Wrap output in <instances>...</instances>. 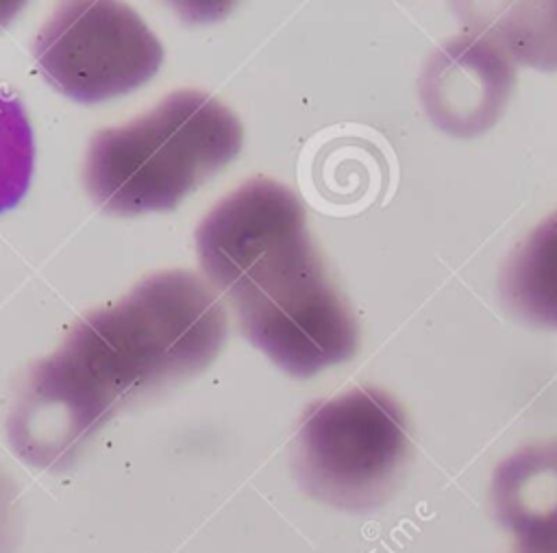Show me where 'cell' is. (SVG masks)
I'll list each match as a JSON object with an SVG mask.
<instances>
[{"label": "cell", "mask_w": 557, "mask_h": 553, "mask_svg": "<svg viewBox=\"0 0 557 553\" xmlns=\"http://www.w3.org/2000/svg\"><path fill=\"white\" fill-rule=\"evenodd\" d=\"M226 331V311L205 279L189 270L146 276L83 316L26 370L7 418L13 451L37 468H67L124 405L205 370Z\"/></svg>", "instance_id": "cell-1"}, {"label": "cell", "mask_w": 557, "mask_h": 553, "mask_svg": "<svg viewBox=\"0 0 557 553\" xmlns=\"http://www.w3.org/2000/svg\"><path fill=\"white\" fill-rule=\"evenodd\" d=\"M196 253L244 337L287 374L307 379L355 355L357 322L283 183L259 176L222 198L196 229Z\"/></svg>", "instance_id": "cell-2"}, {"label": "cell", "mask_w": 557, "mask_h": 553, "mask_svg": "<svg viewBox=\"0 0 557 553\" xmlns=\"http://www.w3.org/2000/svg\"><path fill=\"white\" fill-rule=\"evenodd\" d=\"M242 142L244 128L226 105L198 89H178L148 113L96 133L83 181L109 213L165 211L228 165Z\"/></svg>", "instance_id": "cell-3"}, {"label": "cell", "mask_w": 557, "mask_h": 553, "mask_svg": "<svg viewBox=\"0 0 557 553\" xmlns=\"http://www.w3.org/2000/svg\"><path fill=\"white\" fill-rule=\"evenodd\" d=\"M409 457L403 407L379 388L311 403L294 438V472L315 501L346 512L389 499Z\"/></svg>", "instance_id": "cell-4"}, {"label": "cell", "mask_w": 557, "mask_h": 553, "mask_svg": "<svg viewBox=\"0 0 557 553\" xmlns=\"http://www.w3.org/2000/svg\"><path fill=\"white\" fill-rule=\"evenodd\" d=\"M48 83L78 102H100L144 85L163 61L161 41L122 2H63L35 37Z\"/></svg>", "instance_id": "cell-5"}, {"label": "cell", "mask_w": 557, "mask_h": 553, "mask_svg": "<svg viewBox=\"0 0 557 553\" xmlns=\"http://www.w3.org/2000/svg\"><path fill=\"white\" fill-rule=\"evenodd\" d=\"M513 78V61L485 35L466 30L431 57L420 78V96L442 131L468 137L496 122Z\"/></svg>", "instance_id": "cell-6"}, {"label": "cell", "mask_w": 557, "mask_h": 553, "mask_svg": "<svg viewBox=\"0 0 557 553\" xmlns=\"http://www.w3.org/2000/svg\"><path fill=\"white\" fill-rule=\"evenodd\" d=\"M490 496L518 553H557V440L505 457L492 475Z\"/></svg>", "instance_id": "cell-7"}, {"label": "cell", "mask_w": 557, "mask_h": 553, "mask_svg": "<svg viewBox=\"0 0 557 553\" xmlns=\"http://www.w3.org/2000/svg\"><path fill=\"white\" fill-rule=\"evenodd\" d=\"M468 30L492 39L513 63L557 67V2H457Z\"/></svg>", "instance_id": "cell-8"}, {"label": "cell", "mask_w": 557, "mask_h": 553, "mask_svg": "<svg viewBox=\"0 0 557 553\" xmlns=\"http://www.w3.org/2000/svg\"><path fill=\"white\" fill-rule=\"evenodd\" d=\"M500 292L509 309L524 320L557 327V211L511 253Z\"/></svg>", "instance_id": "cell-9"}, {"label": "cell", "mask_w": 557, "mask_h": 553, "mask_svg": "<svg viewBox=\"0 0 557 553\" xmlns=\"http://www.w3.org/2000/svg\"><path fill=\"white\" fill-rule=\"evenodd\" d=\"M35 170V139L22 102L0 89V213L28 192Z\"/></svg>", "instance_id": "cell-10"}, {"label": "cell", "mask_w": 557, "mask_h": 553, "mask_svg": "<svg viewBox=\"0 0 557 553\" xmlns=\"http://www.w3.org/2000/svg\"><path fill=\"white\" fill-rule=\"evenodd\" d=\"M7 496L2 492V486H0V553H7V544H9V531H7Z\"/></svg>", "instance_id": "cell-11"}]
</instances>
